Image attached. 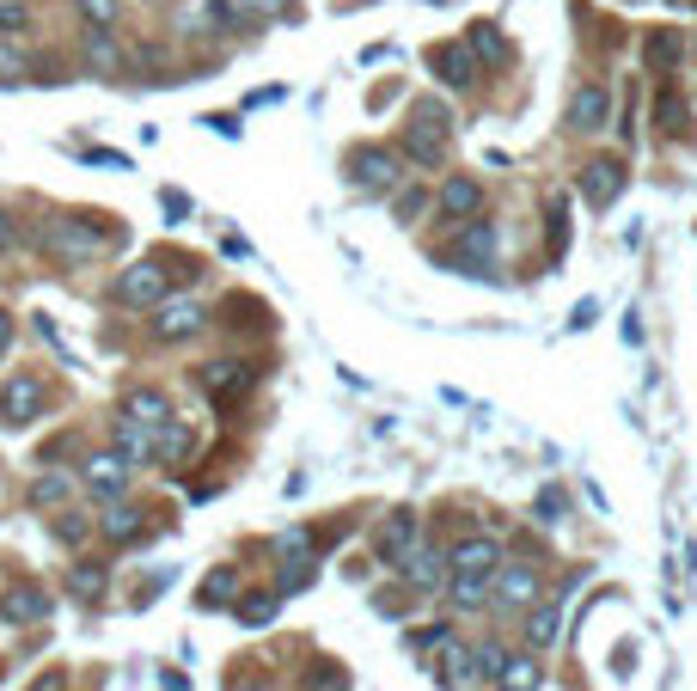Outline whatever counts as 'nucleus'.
Returning <instances> with one entry per match:
<instances>
[{"label":"nucleus","instance_id":"13","mask_svg":"<svg viewBox=\"0 0 697 691\" xmlns=\"http://www.w3.org/2000/svg\"><path fill=\"white\" fill-rule=\"evenodd\" d=\"M605 117H612V93H605V86H581L575 105H569V129H575V135H593Z\"/></svg>","mask_w":697,"mask_h":691},{"label":"nucleus","instance_id":"29","mask_svg":"<svg viewBox=\"0 0 697 691\" xmlns=\"http://www.w3.org/2000/svg\"><path fill=\"white\" fill-rule=\"evenodd\" d=\"M80 13H86V25L110 31L117 25V13H123V0H80Z\"/></svg>","mask_w":697,"mask_h":691},{"label":"nucleus","instance_id":"32","mask_svg":"<svg viewBox=\"0 0 697 691\" xmlns=\"http://www.w3.org/2000/svg\"><path fill=\"white\" fill-rule=\"evenodd\" d=\"M233 570H214L209 575V587H202V606H226V599H233Z\"/></svg>","mask_w":697,"mask_h":691},{"label":"nucleus","instance_id":"11","mask_svg":"<svg viewBox=\"0 0 697 691\" xmlns=\"http://www.w3.org/2000/svg\"><path fill=\"white\" fill-rule=\"evenodd\" d=\"M447 570H453V563L441 557L434 545H410V557H404V575H410V587H416V594H434V587H447Z\"/></svg>","mask_w":697,"mask_h":691},{"label":"nucleus","instance_id":"19","mask_svg":"<svg viewBox=\"0 0 697 691\" xmlns=\"http://www.w3.org/2000/svg\"><path fill=\"white\" fill-rule=\"evenodd\" d=\"M441 679H447V691L477 685V655L460 649V642H441Z\"/></svg>","mask_w":697,"mask_h":691},{"label":"nucleus","instance_id":"23","mask_svg":"<svg viewBox=\"0 0 697 691\" xmlns=\"http://www.w3.org/2000/svg\"><path fill=\"white\" fill-rule=\"evenodd\" d=\"M7 618H13V625H38V618H50V594H43V587H19V594H7Z\"/></svg>","mask_w":697,"mask_h":691},{"label":"nucleus","instance_id":"12","mask_svg":"<svg viewBox=\"0 0 697 691\" xmlns=\"http://www.w3.org/2000/svg\"><path fill=\"white\" fill-rule=\"evenodd\" d=\"M123 423H135V428H171V398H166V392H154V386L129 392V398H123Z\"/></svg>","mask_w":697,"mask_h":691},{"label":"nucleus","instance_id":"37","mask_svg":"<svg viewBox=\"0 0 697 691\" xmlns=\"http://www.w3.org/2000/svg\"><path fill=\"white\" fill-rule=\"evenodd\" d=\"M55 539H62V545H80V539H86V520H55Z\"/></svg>","mask_w":697,"mask_h":691},{"label":"nucleus","instance_id":"15","mask_svg":"<svg viewBox=\"0 0 697 691\" xmlns=\"http://www.w3.org/2000/svg\"><path fill=\"white\" fill-rule=\"evenodd\" d=\"M410 532H416V514H410V508H392L386 527H380V557L386 563H404L410 557Z\"/></svg>","mask_w":697,"mask_h":691},{"label":"nucleus","instance_id":"16","mask_svg":"<svg viewBox=\"0 0 697 691\" xmlns=\"http://www.w3.org/2000/svg\"><path fill=\"white\" fill-rule=\"evenodd\" d=\"M624 190V166L619 160H593L588 172H581V196L588 202H612Z\"/></svg>","mask_w":697,"mask_h":691},{"label":"nucleus","instance_id":"21","mask_svg":"<svg viewBox=\"0 0 697 691\" xmlns=\"http://www.w3.org/2000/svg\"><path fill=\"white\" fill-rule=\"evenodd\" d=\"M477 209H484V190H477L472 178H453V184L441 190V214H453V221H472Z\"/></svg>","mask_w":697,"mask_h":691},{"label":"nucleus","instance_id":"17","mask_svg":"<svg viewBox=\"0 0 697 691\" xmlns=\"http://www.w3.org/2000/svg\"><path fill=\"white\" fill-rule=\"evenodd\" d=\"M429 67L441 74L447 86H472L477 81V67H472V55H465V43H441V50L429 55Z\"/></svg>","mask_w":697,"mask_h":691},{"label":"nucleus","instance_id":"43","mask_svg":"<svg viewBox=\"0 0 697 691\" xmlns=\"http://www.w3.org/2000/svg\"><path fill=\"white\" fill-rule=\"evenodd\" d=\"M7 349H13V319L0 312V355H7Z\"/></svg>","mask_w":697,"mask_h":691},{"label":"nucleus","instance_id":"41","mask_svg":"<svg viewBox=\"0 0 697 691\" xmlns=\"http://www.w3.org/2000/svg\"><path fill=\"white\" fill-rule=\"evenodd\" d=\"M245 13H294L288 0H245Z\"/></svg>","mask_w":697,"mask_h":691},{"label":"nucleus","instance_id":"26","mask_svg":"<svg viewBox=\"0 0 697 691\" xmlns=\"http://www.w3.org/2000/svg\"><path fill=\"white\" fill-rule=\"evenodd\" d=\"M539 685V661L520 655V661H501V691H532Z\"/></svg>","mask_w":697,"mask_h":691},{"label":"nucleus","instance_id":"25","mask_svg":"<svg viewBox=\"0 0 697 691\" xmlns=\"http://www.w3.org/2000/svg\"><path fill=\"white\" fill-rule=\"evenodd\" d=\"M313 575H318V557H313V551H294V557H282V594H300Z\"/></svg>","mask_w":697,"mask_h":691},{"label":"nucleus","instance_id":"44","mask_svg":"<svg viewBox=\"0 0 697 691\" xmlns=\"http://www.w3.org/2000/svg\"><path fill=\"white\" fill-rule=\"evenodd\" d=\"M0 245H19V233H13V221H7V209H0Z\"/></svg>","mask_w":697,"mask_h":691},{"label":"nucleus","instance_id":"24","mask_svg":"<svg viewBox=\"0 0 697 691\" xmlns=\"http://www.w3.org/2000/svg\"><path fill=\"white\" fill-rule=\"evenodd\" d=\"M557 630H563V606H532V618H527V642L532 649H551Z\"/></svg>","mask_w":697,"mask_h":691},{"label":"nucleus","instance_id":"7","mask_svg":"<svg viewBox=\"0 0 697 691\" xmlns=\"http://www.w3.org/2000/svg\"><path fill=\"white\" fill-rule=\"evenodd\" d=\"M202 386L214 392V398H245L251 386H257V368H251V361H239V355H221V361H209V368H202Z\"/></svg>","mask_w":697,"mask_h":691},{"label":"nucleus","instance_id":"18","mask_svg":"<svg viewBox=\"0 0 697 691\" xmlns=\"http://www.w3.org/2000/svg\"><path fill=\"white\" fill-rule=\"evenodd\" d=\"M117 459H123V466H147V459H159V428H135V423H123V435H117Z\"/></svg>","mask_w":697,"mask_h":691},{"label":"nucleus","instance_id":"20","mask_svg":"<svg viewBox=\"0 0 697 691\" xmlns=\"http://www.w3.org/2000/svg\"><path fill=\"white\" fill-rule=\"evenodd\" d=\"M141 532H147L141 508H123V502L105 508V539H117V545H141Z\"/></svg>","mask_w":697,"mask_h":691},{"label":"nucleus","instance_id":"28","mask_svg":"<svg viewBox=\"0 0 697 691\" xmlns=\"http://www.w3.org/2000/svg\"><path fill=\"white\" fill-rule=\"evenodd\" d=\"M472 43H477V55H484V62H508V43H501V31L496 25H472Z\"/></svg>","mask_w":697,"mask_h":691},{"label":"nucleus","instance_id":"33","mask_svg":"<svg viewBox=\"0 0 697 691\" xmlns=\"http://www.w3.org/2000/svg\"><path fill=\"white\" fill-rule=\"evenodd\" d=\"M245 625H270V618H276V594H245Z\"/></svg>","mask_w":697,"mask_h":691},{"label":"nucleus","instance_id":"30","mask_svg":"<svg viewBox=\"0 0 697 691\" xmlns=\"http://www.w3.org/2000/svg\"><path fill=\"white\" fill-rule=\"evenodd\" d=\"M648 62H655L661 74H667V67L679 62V38H673V31H655V38H648Z\"/></svg>","mask_w":697,"mask_h":691},{"label":"nucleus","instance_id":"3","mask_svg":"<svg viewBox=\"0 0 697 691\" xmlns=\"http://www.w3.org/2000/svg\"><path fill=\"white\" fill-rule=\"evenodd\" d=\"M110 294H117V306H135V312H154V306L171 294V276H166L159 264H129V269L117 276V288H110Z\"/></svg>","mask_w":697,"mask_h":691},{"label":"nucleus","instance_id":"42","mask_svg":"<svg viewBox=\"0 0 697 691\" xmlns=\"http://www.w3.org/2000/svg\"><path fill=\"white\" fill-rule=\"evenodd\" d=\"M31 691H67V679H62V673H43V679H38V685H31Z\"/></svg>","mask_w":697,"mask_h":691},{"label":"nucleus","instance_id":"40","mask_svg":"<svg viewBox=\"0 0 697 691\" xmlns=\"http://www.w3.org/2000/svg\"><path fill=\"white\" fill-rule=\"evenodd\" d=\"M551 240H557V245L569 240V214H563V202H551Z\"/></svg>","mask_w":697,"mask_h":691},{"label":"nucleus","instance_id":"27","mask_svg":"<svg viewBox=\"0 0 697 691\" xmlns=\"http://www.w3.org/2000/svg\"><path fill=\"white\" fill-rule=\"evenodd\" d=\"M25 74H31L25 50H19V43H0V86H19Z\"/></svg>","mask_w":697,"mask_h":691},{"label":"nucleus","instance_id":"22","mask_svg":"<svg viewBox=\"0 0 697 691\" xmlns=\"http://www.w3.org/2000/svg\"><path fill=\"white\" fill-rule=\"evenodd\" d=\"M447 599H453L460 612L489 606V575H460V570H453V575H447Z\"/></svg>","mask_w":697,"mask_h":691},{"label":"nucleus","instance_id":"8","mask_svg":"<svg viewBox=\"0 0 697 691\" xmlns=\"http://www.w3.org/2000/svg\"><path fill=\"white\" fill-rule=\"evenodd\" d=\"M43 404H50V392L38 380H7L0 386V423H38Z\"/></svg>","mask_w":697,"mask_h":691},{"label":"nucleus","instance_id":"34","mask_svg":"<svg viewBox=\"0 0 697 691\" xmlns=\"http://www.w3.org/2000/svg\"><path fill=\"white\" fill-rule=\"evenodd\" d=\"M655 123H661V129H667V135H679V129H685V105H679V98H673V93H661V105H655Z\"/></svg>","mask_w":697,"mask_h":691},{"label":"nucleus","instance_id":"9","mask_svg":"<svg viewBox=\"0 0 697 691\" xmlns=\"http://www.w3.org/2000/svg\"><path fill=\"white\" fill-rule=\"evenodd\" d=\"M489 582H496V599L514 612H532V599H539V570H532V563H508V570H496Z\"/></svg>","mask_w":697,"mask_h":691},{"label":"nucleus","instance_id":"35","mask_svg":"<svg viewBox=\"0 0 697 691\" xmlns=\"http://www.w3.org/2000/svg\"><path fill=\"white\" fill-rule=\"evenodd\" d=\"M67 490H74V483H67V478H55V471H50V478H38V490H31V502H38V508H55V502H62Z\"/></svg>","mask_w":697,"mask_h":691},{"label":"nucleus","instance_id":"1","mask_svg":"<svg viewBox=\"0 0 697 691\" xmlns=\"http://www.w3.org/2000/svg\"><path fill=\"white\" fill-rule=\"evenodd\" d=\"M447 141H453V117L441 98H416V110H410V129H404V147L416 153L422 166H441L447 160Z\"/></svg>","mask_w":697,"mask_h":691},{"label":"nucleus","instance_id":"39","mask_svg":"<svg viewBox=\"0 0 697 691\" xmlns=\"http://www.w3.org/2000/svg\"><path fill=\"white\" fill-rule=\"evenodd\" d=\"M184 214H190L184 190H166V221H184Z\"/></svg>","mask_w":697,"mask_h":691},{"label":"nucleus","instance_id":"5","mask_svg":"<svg viewBox=\"0 0 697 691\" xmlns=\"http://www.w3.org/2000/svg\"><path fill=\"white\" fill-rule=\"evenodd\" d=\"M349 178H356L368 196H392L398 178H404V166H398V153H386V147H368V153L349 160Z\"/></svg>","mask_w":697,"mask_h":691},{"label":"nucleus","instance_id":"36","mask_svg":"<svg viewBox=\"0 0 697 691\" xmlns=\"http://www.w3.org/2000/svg\"><path fill=\"white\" fill-rule=\"evenodd\" d=\"M209 25H239V7L233 0H209Z\"/></svg>","mask_w":697,"mask_h":691},{"label":"nucleus","instance_id":"31","mask_svg":"<svg viewBox=\"0 0 697 691\" xmlns=\"http://www.w3.org/2000/svg\"><path fill=\"white\" fill-rule=\"evenodd\" d=\"M74 594L80 599H98V594H105V570H98V563H80V570H74Z\"/></svg>","mask_w":697,"mask_h":691},{"label":"nucleus","instance_id":"10","mask_svg":"<svg viewBox=\"0 0 697 691\" xmlns=\"http://www.w3.org/2000/svg\"><path fill=\"white\" fill-rule=\"evenodd\" d=\"M80 478H86V490H93L98 502H117V496H123V483H129V466H123L117 453H93Z\"/></svg>","mask_w":697,"mask_h":691},{"label":"nucleus","instance_id":"38","mask_svg":"<svg viewBox=\"0 0 697 691\" xmlns=\"http://www.w3.org/2000/svg\"><path fill=\"white\" fill-rule=\"evenodd\" d=\"M0 31H25V7H19V0H7V7H0Z\"/></svg>","mask_w":697,"mask_h":691},{"label":"nucleus","instance_id":"14","mask_svg":"<svg viewBox=\"0 0 697 691\" xmlns=\"http://www.w3.org/2000/svg\"><path fill=\"white\" fill-rule=\"evenodd\" d=\"M447 563H453L460 575H496V570H501V545H496V539H465V545L453 551Z\"/></svg>","mask_w":697,"mask_h":691},{"label":"nucleus","instance_id":"6","mask_svg":"<svg viewBox=\"0 0 697 691\" xmlns=\"http://www.w3.org/2000/svg\"><path fill=\"white\" fill-rule=\"evenodd\" d=\"M202 325H209V312H202L197 300H190V294H166V300L154 306V337H197Z\"/></svg>","mask_w":697,"mask_h":691},{"label":"nucleus","instance_id":"2","mask_svg":"<svg viewBox=\"0 0 697 691\" xmlns=\"http://www.w3.org/2000/svg\"><path fill=\"white\" fill-rule=\"evenodd\" d=\"M441 264L465 269V276H496V264H501V240L489 233V226H465L460 240H453V252H441Z\"/></svg>","mask_w":697,"mask_h":691},{"label":"nucleus","instance_id":"4","mask_svg":"<svg viewBox=\"0 0 697 691\" xmlns=\"http://www.w3.org/2000/svg\"><path fill=\"white\" fill-rule=\"evenodd\" d=\"M43 240H50V252L62 257V264H86V257L105 252V233L86 226V221H50L43 226Z\"/></svg>","mask_w":697,"mask_h":691}]
</instances>
